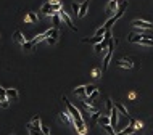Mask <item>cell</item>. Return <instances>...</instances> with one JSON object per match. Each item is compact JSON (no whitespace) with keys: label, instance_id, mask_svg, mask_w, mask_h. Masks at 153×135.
Returning a JSON list of instances; mask_svg holds the SVG:
<instances>
[{"label":"cell","instance_id":"4fadbf2b","mask_svg":"<svg viewBox=\"0 0 153 135\" xmlns=\"http://www.w3.org/2000/svg\"><path fill=\"white\" fill-rule=\"evenodd\" d=\"M13 37H15V40H16L18 43H21V45H24L26 43V39L23 37V34H21V31H15V34H13Z\"/></svg>","mask_w":153,"mask_h":135},{"label":"cell","instance_id":"8fae6325","mask_svg":"<svg viewBox=\"0 0 153 135\" xmlns=\"http://www.w3.org/2000/svg\"><path fill=\"white\" fill-rule=\"evenodd\" d=\"M97 122H99V124H100L102 127H105V125H110V124H111V119H110V116H107V114H105V116L102 114Z\"/></svg>","mask_w":153,"mask_h":135},{"label":"cell","instance_id":"ba28073f","mask_svg":"<svg viewBox=\"0 0 153 135\" xmlns=\"http://www.w3.org/2000/svg\"><path fill=\"white\" fill-rule=\"evenodd\" d=\"M60 119L63 122H69L73 127H76V121H74V117H71V116H69V113H66V111H61V113H60Z\"/></svg>","mask_w":153,"mask_h":135},{"label":"cell","instance_id":"603a6c76","mask_svg":"<svg viewBox=\"0 0 153 135\" xmlns=\"http://www.w3.org/2000/svg\"><path fill=\"white\" fill-rule=\"evenodd\" d=\"M111 111H113V101L108 98V100H107V116H108V114L111 116Z\"/></svg>","mask_w":153,"mask_h":135},{"label":"cell","instance_id":"44dd1931","mask_svg":"<svg viewBox=\"0 0 153 135\" xmlns=\"http://www.w3.org/2000/svg\"><path fill=\"white\" fill-rule=\"evenodd\" d=\"M60 23H61V16H60V11H58V13L53 15V24H55V27L60 26Z\"/></svg>","mask_w":153,"mask_h":135},{"label":"cell","instance_id":"6da1fadb","mask_svg":"<svg viewBox=\"0 0 153 135\" xmlns=\"http://www.w3.org/2000/svg\"><path fill=\"white\" fill-rule=\"evenodd\" d=\"M63 101H65L66 108H68V111H69V114H71V116L74 117V121H76V124H77V125H82V124H84V121H82V116H81L79 109H77L74 105H71V103L68 101V98H63Z\"/></svg>","mask_w":153,"mask_h":135},{"label":"cell","instance_id":"4316f807","mask_svg":"<svg viewBox=\"0 0 153 135\" xmlns=\"http://www.w3.org/2000/svg\"><path fill=\"white\" fill-rule=\"evenodd\" d=\"M8 105H10V101L7 100V98L5 100H0V106H2V108H8Z\"/></svg>","mask_w":153,"mask_h":135},{"label":"cell","instance_id":"83f0119b","mask_svg":"<svg viewBox=\"0 0 153 135\" xmlns=\"http://www.w3.org/2000/svg\"><path fill=\"white\" fill-rule=\"evenodd\" d=\"M40 132H42V135H49V127H47V125H42V127H40Z\"/></svg>","mask_w":153,"mask_h":135},{"label":"cell","instance_id":"cb8c5ba5","mask_svg":"<svg viewBox=\"0 0 153 135\" xmlns=\"http://www.w3.org/2000/svg\"><path fill=\"white\" fill-rule=\"evenodd\" d=\"M74 93L76 95H85V85H81L77 89H74Z\"/></svg>","mask_w":153,"mask_h":135},{"label":"cell","instance_id":"d4e9b609","mask_svg":"<svg viewBox=\"0 0 153 135\" xmlns=\"http://www.w3.org/2000/svg\"><path fill=\"white\" fill-rule=\"evenodd\" d=\"M73 11H74V15H76V16H79V10H81V5L79 3H76V2H73Z\"/></svg>","mask_w":153,"mask_h":135},{"label":"cell","instance_id":"d6986e66","mask_svg":"<svg viewBox=\"0 0 153 135\" xmlns=\"http://www.w3.org/2000/svg\"><path fill=\"white\" fill-rule=\"evenodd\" d=\"M95 90H97V87L93 85V84H89V85H85V95H87V97H89V95H92L93 92H95Z\"/></svg>","mask_w":153,"mask_h":135},{"label":"cell","instance_id":"ffe728a7","mask_svg":"<svg viewBox=\"0 0 153 135\" xmlns=\"http://www.w3.org/2000/svg\"><path fill=\"white\" fill-rule=\"evenodd\" d=\"M21 47H23V50H34V47H36V42H34V40L26 42L24 45H21Z\"/></svg>","mask_w":153,"mask_h":135},{"label":"cell","instance_id":"30bf717a","mask_svg":"<svg viewBox=\"0 0 153 135\" xmlns=\"http://www.w3.org/2000/svg\"><path fill=\"white\" fill-rule=\"evenodd\" d=\"M18 98V90L16 89H7V100L15 101Z\"/></svg>","mask_w":153,"mask_h":135},{"label":"cell","instance_id":"9a60e30c","mask_svg":"<svg viewBox=\"0 0 153 135\" xmlns=\"http://www.w3.org/2000/svg\"><path fill=\"white\" fill-rule=\"evenodd\" d=\"M115 106H116V109L119 111L121 114H124V116H126V117L129 119V114H127V109H126V106H124V105H121V103H118V101L115 103Z\"/></svg>","mask_w":153,"mask_h":135},{"label":"cell","instance_id":"7a4b0ae2","mask_svg":"<svg viewBox=\"0 0 153 135\" xmlns=\"http://www.w3.org/2000/svg\"><path fill=\"white\" fill-rule=\"evenodd\" d=\"M129 40L134 43H142V45H153V37L150 35H139V34H132L129 37Z\"/></svg>","mask_w":153,"mask_h":135},{"label":"cell","instance_id":"7c38bea8","mask_svg":"<svg viewBox=\"0 0 153 135\" xmlns=\"http://www.w3.org/2000/svg\"><path fill=\"white\" fill-rule=\"evenodd\" d=\"M24 23H37V16L34 11H27L26 18H24Z\"/></svg>","mask_w":153,"mask_h":135},{"label":"cell","instance_id":"277c9868","mask_svg":"<svg viewBox=\"0 0 153 135\" xmlns=\"http://www.w3.org/2000/svg\"><path fill=\"white\" fill-rule=\"evenodd\" d=\"M57 40H58V29L57 27H53V29H49V37H47V43L49 45H55L57 43Z\"/></svg>","mask_w":153,"mask_h":135},{"label":"cell","instance_id":"e0dca14e","mask_svg":"<svg viewBox=\"0 0 153 135\" xmlns=\"http://www.w3.org/2000/svg\"><path fill=\"white\" fill-rule=\"evenodd\" d=\"M87 7H89V2H84L81 5V10H79V16L77 18H84L85 16V13H87Z\"/></svg>","mask_w":153,"mask_h":135},{"label":"cell","instance_id":"7402d4cb","mask_svg":"<svg viewBox=\"0 0 153 135\" xmlns=\"http://www.w3.org/2000/svg\"><path fill=\"white\" fill-rule=\"evenodd\" d=\"M76 129H77V134H79V135H85V134H87V127H85V124L77 125Z\"/></svg>","mask_w":153,"mask_h":135},{"label":"cell","instance_id":"f546056e","mask_svg":"<svg viewBox=\"0 0 153 135\" xmlns=\"http://www.w3.org/2000/svg\"><path fill=\"white\" fill-rule=\"evenodd\" d=\"M97 95H99V90H95V92H93L92 95H90V98L93 100V98H97Z\"/></svg>","mask_w":153,"mask_h":135},{"label":"cell","instance_id":"ac0fdd59","mask_svg":"<svg viewBox=\"0 0 153 135\" xmlns=\"http://www.w3.org/2000/svg\"><path fill=\"white\" fill-rule=\"evenodd\" d=\"M116 21H118V18H116V16H111V18H110L108 21H107V23H105V24H103V27L107 29V32L110 31V27H111V24H113V23H116Z\"/></svg>","mask_w":153,"mask_h":135},{"label":"cell","instance_id":"f1b7e54d","mask_svg":"<svg viewBox=\"0 0 153 135\" xmlns=\"http://www.w3.org/2000/svg\"><path fill=\"white\" fill-rule=\"evenodd\" d=\"M99 76H100V69H99V68H95V69L92 71V77H99Z\"/></svg>","mask_w":153,"mask_h":135},{"label":"cell","instance_id":"52a82bcc","mask_svg":"<svg viewBox=\"0 0 153 135\" xmlns=\"http://www.w3.org/2000/svg\"><path fill=\"white\" fill-rule=\"evenodd\" d=\"M60 16H61V21H65V24H68L69 27H71L73 31H77V27L73 24V21H71V18H69V15L66 13V11L63 10H60Z\"/></svg>","mask_w":153,"mask_h":135},{"label":"cell","instance_id":"9c48e42d","mask_svg":"<svg viewBox=\"0 0 153 135\" xmlns=\"http://www.w3.org/2000/svg\"><path fill=\"white\" fill-rule=\"evenodd\" d=\"M103 40H105V37H99V35H95V37H84V39H82V42H84V43H95V45H97V43H102Z\"/></svg>","mask_w":153,"mask_h":135},{"label":"cell","instance_id":"5bb4252c","mask_svg":"<svg viewBox=\"0 0 153 135\" xmlns=\"http://www.w3.org/2000/svg\"><path fill=\"white\" fill-rule=\"evenodd\" d=\"M116 8H119V7H118V0H110V3H108V7H107V11H108V13H113Z\"/></svg>","mask_w":153,"mask_h":135},{"label":"cell","instance_id":"484cf974","mask_svg":"<svg viewBox=\"0 0 153 135\" xmlns=\"http://www.w3.org/2000/svg\"><path fill=\"white\" fill-rule=\"evenodd\" d=\"M5 98H7V90L0 87V100H5Z\"/></svg>","mask_w":153,"mask_h":135},{"label":"cell","instance_id":"4dcf8cb0","mask_svg":"<svg viewBox=\"0 0 153 135\" xmlns=\"http://www.w3.org/2000/svg\"><path fill=\"white\" fill-rule=\"evenodd\" d=\"M85 2H89V0H85Z\"/></svg>","mask_w":153,"mask_h":135},{"label":"cell","instance_id":"3957f363","mask_svg":"<svg viewBox=\"0 0 153 135\" xmlns=\"http://www.w3.org/2000/svg\"><path fill=\"white\" fill-rule=\"evenodd\" d=\"M113 51H115V43H113V40H110V45L107 48V55H105V59H103V73L108 69V65H110L111 56H113Z\"/></svg>","mask_w":153,"mask_h":135},{"label":"cell","instance_id":"8992f818","mask_svg":"<svg viewBox=\"0 0 153 135\" xmlns=\"http://www.w3.org/2000/svg\"><path fill=\"white\" fill-rule=\"evenodd\" d=\"M132 24L135 27H139V29H153V24L148 21H143V19H134L132 21Z\"/></svg>","mask_w":153,"mask_h":135},{"label":"cell","instance_id":"5b68a950","mask_svg":"<svg viewBox=\"0 0 153 135\" xmlns=\"http://www.w3.org/2000/svg\"><path fill=\"white\" fill-rule=\"evenodd\" d=\"M118 66L127 68V69H132V68H134V61H132V58L124 56V58H119V59H118Z\"/></svg>","mask_w":153,"mask_h":135},{"label":"cell","instance_id":"2e32d148","mask_svg":"<svg viewBox=\"0 0 153 135\" xmlns=\"http://www.w3.org/2000/svg\"><path fill=\"white\" fill-rule=\"evenodd\" d=\"M134 132H135V127L131 124V125L127 127V129L121 130V132H119V134H116V135H131V134H134Z\"/></svg>","mask_w":153,"mask_h":135}]
</instances>
